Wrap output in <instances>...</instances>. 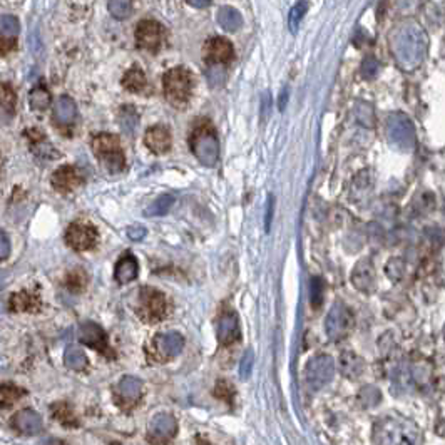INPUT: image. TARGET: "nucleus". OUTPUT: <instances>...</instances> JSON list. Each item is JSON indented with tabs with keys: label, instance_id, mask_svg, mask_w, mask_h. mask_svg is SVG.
<instances>
[{
	"label": "nucleus",
	"instance_id": "nucleus-21",
	"mask_svg": "<svg viewBox=\"0 0 445 445\" xmlns=\"http://www.w3.org/2000/svg\"><path fill=\"white\" fill-rule=\"evenodd\" d=\"M12 425L19 432L32 435V433H37L40 431L42 422L40 417L37 416L36 412H32V410H22V412H19L17 416L14 417Z\"/></svg>",
	"mask_w": 445,
	"mask_h": 445
},
{
	"label": "nucleus",
	"instance_id": "nucleus-7",
	"mask_svg": "<svg viewBox=\"0 0 445 445\" xmlns=\"http://www.w3.org/2000/svg\"><path fill=\"white\" fill-rule=\"evenodd\" d=\"M353 326V315L347 306L337 303L332 308L325 322V330L332 340H341L350 333Z\"/></svg>",
	"mask_w": 445,
	"mask_h": 445
},
{
	"label": "nucleus",
	"instance_id": "nucleus-45",
	"mask_svg": "<svg viewBox=\"0 0 445 445\" xmlns=\"http://www.w3.org/2000/svg\"><path fill=\"white\" fill-rule=\"evenodd\" d=\"M191 7H196V9H204V7H209L211 5V2H204V0H200V2H196V0H191V2H188Z\"/></svg>",
	"mask_w": 445,
	"mask_h": 445
},
{
	"label": "nucleus",
	"instance_id": "nucleus-38",
	"mask_svg": "<svg viewBox=\"0 0 445 445\" xmlns=\"http://www.w3.org/2000/svg\"><path fill=\"white\" fill-rule=\"evenodd\" d=\"M84 285H86V276H84L82 272H74L69 278H67V287H69L72 291L82 290Z\"/></svg>",
	"mask_w": 445,
	"mask_h": 445
},
{
	"label": "nucleus",
	"instance_id": "nucleus-34",
	"mask_svg": "<svg viewBox=\"0 0 445 445\" xmlns=\"http://www.w3.org/2000/svg\"><path fill=\"white\" fill-rule=\"evenodd\" d=\"M174 203V197L171 195H163L151 203V206L144 211V215L147 216H165L167 211H169L171 206Z\"/></svg>",
	"mask_w": 445,
	"mask_h": 445
},
{
	"label": "nucleus",
	"instance_id": "nucleus-2",
	"mask_svg": "<svg viewBox=\"0 0 445 445\" xmlns=\"http://www.w3.org/2000/svg\"><path fill=\"white\" fill-rule=\"evenodd\" d=\"M195 79L186 67H174L165 74V94L169 104L182 109L188 106L193 94Z\"/></svg>",
	"mask_w": 445,
	"mask_h": 445
},
{
	"label": "nucleus",
	"instance_id": "nucleus-12",
	"mask_svg": "<svg viewBox=\"0 0 445 445\" xmlns=\"http://www.w3.org/2000/svg\"><path fill=\"white\" fill-rule=\"evenodd\" d=\"M182 347H184V338H182L180 333L171 332L165 335H158L153 340L154 359L159 360V362H166V360L180 355Z\"/></svg>",
	"mask_w": 445,
	"mask_h": 445
},
{
	"label": "nucleus",
	"instance_id": "nucleus-10",
	"mask_svg": "<svg viewBox=\"0 0 445 445\" xmlns=\"http://www.w3.org/2000/svg\"><path fill=\"white\" fill-rule=\"evenodd\" d=\"M79 341L87 347L97 350L99 353L108 357H114L108 344V337H106V332L97 325V323L86 322L79 326Z\"/></svg>",
	"mask_w": 445,
	"mask_h": 445
},
{
	"label": "nucleus",
	"instance_id": "nucleus-42",
	"mask_svg": "<svg viewBox=\"0 0 445 445\" xmlns=\"http://www.w3.org/2000/svg\"><path fill=\"white\" fill-rule=\"evenodd\" d=\"M128 237L132 241H141V239L146 237V230L143 226H131L128 230Z\"/></svg>",
	"mask_w": 445,
	"mask_h": 445
},
{
	"label": "nucleus",
	"instance_id": "nucleus-25",
	"mask_svg": "<svg viewBox=\"0 0 445 445\" xmlns=\"http://www.w3.org/2000/svg\"><path fill=\"white\" fill-rule=\"evenodd\" d=\"M117 123H119L121 129L125 132V134H134L136 128H138V123H139V116H138V111H136L132 106L125 104L121 108L119 111V119H117Z\"/></svg>",
	"mask_w": 445,
	"mask_h": 445
},
{
	"label": "nucleus",
	"instance_id": "nucleus-14",
	"mask_svg": "<svg viewBox=\"0 0 445 445\" xmlns=\"http://www.w3.org/2000/svg\"><path fill=\"white\" fill-rule=\"evenodd\" d=\"M141 392H143V382L136 376H124L117 385L116 395L117 404L123 409L125 407H134L136 402L141 398Z\"/></svg>",
	"mask_w": 445,
	"mask_h": 445
},
{
	"label": "nucleus",
	"instance_id": "nucleus-33",
	"mask_svg": "<svg viewBox=\"0 0 445 445\" xmlns=\"http://www.w3.org/2000/svg\"><path fill=\"white\" fill-rule=\"evenodd\" d=\"M21 32V25L14 15H0V37L2 39H15Z\"/></svg>",
	"mask_w": 445,
	"mask_h": 445
},
{
	"label": "nucleus",
	"instance_id": "nucleus-15",
	"mask_svg": "<svg viewBox=\"0 0 445 445\" xmlns=\"http://www.w3.org/2000/svg\"><path fill=\"white\" fill-rule=\"evenodd\" d=\"M176 432V422L169 416H158L151 424L149 442L153 445H165L169 442L171 437Z\"/></svg>",
	"mask_w": 445,
	"mask_h": 445
},
{
	"label": "nucleus",
	"instance_id": "nucleus-4",
	"mask_svg": "<svg viewBox=\"0 0 445 445\" xmlns=\"http://www.w3.org/2000/svg\"><path fill=\"white\" fill-rule=\"evenodd\" d=\"M93 151L111 173H119L124 169V153L117 136L106 134V132L96 134L93 138Z\"/></svg>",
	"mask_w": 445,
	"mask_h": 445
},
{
	"label": "nucleus",
	"instance_id": "nucleus-11",
	"mask_svg": "<svg viewBox=\"0 0 445 445\" xmlns=\"http://www.w3.org/2000/svg\"><path fill=\"white\" fill-rule=\"evenodd\" d=\"M234 57V49L228 39L223 37H213L204 44V59L209 66H224L231 62Z\"/></svg>",
	"mask_w": 445,
	"mask_h": 445
},
{
	"label": "nucleus",
	"instance_id": "nucleus-23",
	"mask_svg": "<svg viewBox=\"0 0 445 445\" xmlns=\"http://www.w3.org/2000/svg\"><path fill=\"white\" fill-rule=\"evenodd\" d=\"M374 269H372V266L368 263H360L359 268L353 272V276H352V281L353 285H355L359 290H363V291H370L372 288H374L375 281H374Z\"/></svg>",
	"mask_w": 445,
	"mask_h": 445
},
{
	"label": "nucleus",
	"instance_id": "nucleus-27",
	"mask_svg": "<svg viewBox=\"0 0 445 445\" xmlns=\"http://www.w3.org/2000/svg\"><path fill=\"white\" fill-rule=\"evenodd\" d=\"M340 368L341 374L350 376V378H357L363 370V363L355 353H344L340 359Z\"/></svg>",
	"mask_w": 445,
	"mask_h": 445
},
{
	"label": "nucleus",
	"instance_id": "nucleus-13",
	"mask_svg": "<svg viewBox=\"0 0 445 445\" xmlns=\"http://www.w3.org/2000/svg\"><path fill=\"white\" fill-rule=\"evenodd\" d=\"M52 186L59 193H71L84 182V176L81 171L74 166H62L52 174Z\"/></svg>",
	"mask_w": 445,
	"mask_h": 445
},
{
	"label": "nucleus",
	"instance_id": "nucleus-9",
	"mask_svg": "<svg viewBox=\"0 0 445 445\" xmlns=\"http://www.w3.org/2000/svg\"><path fill=\"white\" fill-rule=\"evenodd\" d=\"M97 230L91 224L74 223L71 224L69 230L66 233V241L72 250L75 251H86L96 246L97 243Z\"/></svg>",
	"mask_w": 445,
	"mask_h": 445
},
{
	"label": "nucleus",
	"instance_id": "nucleus-17",
	"mask_svg": "<svg viewBox=\"0 0 445 445\" xmlns=\"http://www.w3.org/2000/svg\"><path fill=\"white\" fill-rule=\"evenodd\" d=\"M218 340L219 344L231 345L239 340V322L233 311H226L218 320Z\"/></svg>",
	"mask_w": 445,
	"mask_h": 445
},
{
	"label": "nucleus",
	"instance_id": "nucleus-28",
	"mask_svg": "<svg viewBox=\"0 0 445 445\" xmlns=\"http://www.w3.org/2000/svg\"><path fill=\"white\" fill-rule=\"evenodd\" d=\"M27 138L30 139V144L36 149V153L42 156V158H52V156H57L54 147L47 143L40 131H27Z\"/></svg>",
	"mask_w": 445,
	"mask_h": 445
},
{
	"label": "nucleus",
	"instance_id": "nucleus-31",
	"mask_svg": "<svg viewBox=\"0 0 445 445\" xmlns=\"http://www.w3.org/2000/svg\"><path fill=\"white\" fill-rule=\"evenodd\" d=\"M29 104L34 111H45V109L51 106V94L47 93V89H45V87H42V86L34 87V89L30 91Z\"/></svg>",
	"mask_w": 445,
	"mask_h": 445
},
{
	"label": "nucleus",
	"instance_id": "nucleus-41",
	"mask_svg": "<svg viewBox=\"0 0 445 445\" xmlns=\"http://www.w3.org/2000/svg\"><path fill=\"white\" fill-rule=\"evenodd\" d=\"M251 367H253V353L248 352L245 357H243L241 367H239V372H241L243 376H248L251 372Z\"/></svg>",
	"mask_w": 445,
	"mask_h": 445
},
{
	"label": "nucleus",
	"instance_id": "nucleus-47",
	"mask_svg": "<svg viewBox=\"0 0 445 445\" xmlns=\"http://www.w3.org/2000/svg\"><path fill=\"white\" fill-rule=\"evenodd\" d=\"M47 445H66L64 442H49Z\"/></svg>",
	"mask_w": 445,
	"mask_h": 445
},
{
	"label": "nucleus",
	"instance_id": "nucleus-26",
	"mask_svg": "<svg viewBox=\"0 0 445 445\" xmlns=\"http://www.w3.org/2000/svg\"><path fill=\"white\" fill-rule=\"evenodd\" d=\"M218 22L224 30H228V32H234V30L241 27L243 19L238 10L231 9V7H223V9L218 12Z\"/></svg>",
	"mask_w": 445,
	"mask_h": 445
},
{
	"label": "nucleus",
	"instance_id": "nucleus-39",
	"mask_svg": "<svg viewBox=\"0 0 445 445\" xmlns=\"http://www.w3.org/2000/svg\"><path fill=\"white\" fill-rule=\"evenodd\" d=\"M322 291H323V285L320 278H315L311 281V303H313L315 306H320L322 303Z\"/></svg>",
	"mask_w": 445,
	"mask_h": 445
},
{
	"label": "nucleus",
	"instance_id": "nucleus-24",
	"mask_svg": "<svg viewBox=\"0 0 445 445\" xmlns=\"http://www.w3.org/2000/svg\"><path fill=\"white\" fill-rule=\"evenodd\" d=\"M123 87L131 91V93H143L146 89V75H144V72L138 66H134L124 74Z\"/></svg>",
	"mask_w": 445,
	"mask_h": 445
},
{
	"label": "nucleus",
	"instance_id": "nucleus-3",
	"mask_svg": "<svg viewBox=\"0 0 445 445\" xmlns=\"http://www.w3.org/2000/svg\"><path fill=\"white\" fill-rule=\"evenodd\" d=\"M189 144H191L193 153H195L201 165L213 167L218 163L219 143L218 138H216L215 129L206 121L196 125L191 134V139H189Z\"/></svg>",
	"mask_w": 445,
	"mask_h": 445
},
{
	"label": "nucleus",
	"instance_id": "nucleus-32",
	"mask_svg": "<svg viewBox=\"0 0 445 445\" xmlns=\"http://www.w3.org/2000/svg\"><path fill=\"white\" fill-rule=\"evenodd\" d=\"M52 413H54L56 420H59L60 424L66 425V427H75L77 425V418H75L74 412L67 404L64 402H59V404L52 405Z\"/></svg>",
	"mask_w": 445,
	"mask_h": 445
},
{
	"label": "nucleus",
	"instance_id": "nucleus-36",
	"mask_svg": "<svg viewBox=\"0 0 445 445\" xmlns=\"http://www.w3.org/2000/svg\"><path fill=\"white\" fill-rule=\"evenodd\" d=\"M308 7H310V3L308 2H298L291 7L290 19H288V25H290V30L293 34H295L296 29L300 27V22H302V19L305 17Z\"/></svg>",
	"mask_w": 445,
	"mask_h": 445
},
{
	"label": "nucleus",
	"instance_id": "nucleus-44",
	"mask_svg": "<svg viewBox=\"0 0 445 445\" xmlns=\"http://www.w3.org/2000/svg\"><path fill=\"white\" fill-rule=\"evenodd\" d=\"M15 47V39H0V52L7 54Z\"/></svg>",
	"mask_w": 445,
	"mask_h": 445
},
{
	"label": "nucleus",
	"instance_id": "nucleus-35",
	"mask_svg": "<svg viewBox=\"0 0 445 445\" xmlns=\"http://www.w3.org/2000/svg\"><path fill=\"white\" fill-rule=\"evenodd\" d=\"M108 9L114 19L124 21L132 14V2H129V0H111L108 3Z\"/></svg>",
	"mask_w": 445,
	"mask_h": 445
},
{
	"label": "nucleus",
	"instance_id": "nucleus-40",
	"mask_svg": "<svg viewBox=\"0 0 445 445\" xmlns=\"http://www.w3.org/2000/svg\"><path fill=\"white\" fill-rule=\"evenodd\" d=\"M10 254V241L5 233H0V261L7 260Z\"/></svg>",
	"mask_w": 445,
	"mask_h": 445
},
{
	"label": "nucleus",
	"instance_id": "nucleus-20",
	"mask_svg": "<svg viewBox=\"0 0 445 445\" xmlns=\"http://www.w3.org/2000/svg\"><path fill=\"white\" fill-rule=\"evenodd\" d=\"M138 272H139V266H138V261H136V258L132 256V254H124V256L117 261L114 276H116L117 283L125 285V283H131V281L138 276Z\"/></svg>",
	"mask_w": 445,
	"mask_h": 445
},
{
	"label": "nucleus",
	"instance_id": "nucleus-22",
	"mask_svg": "<svg viewBox=\"0 0 445 445\" xmlns=\"http://www.w3.org/2000/svg\"><path fill=\"white\" fill-rule=\"evenodd\" d=\"M15 104H17V96L9 84L0 82V117L2 119H10L15 112Z\"/></svg>",
	"mask_w": 445,
	"mask_h": 445
},
{
	"label": "nucleus",
	"instance_id": "nucleus-1",
	"mask_svg": "<svg viewBox=\"0 0 445 445\" xmlns=\"http://www.w3.org/2000/svg\"><path fill=\"white\" fill-rule=\"evenodd\" d=\"M376 445H422L420 427L410 418L400 416H383L374 425Z\"/></svg>",
	"mask_w": 445,
	"mask_h": 445
},
{
	"label": "nucleus",
	"instance_id": "nucleus-43",
	"mask_svg": "<svg viewBox=\"0 0 445 445\" xmlns=\"http://www.w3.org/2000/svg\"><path fill=\"white\" fill-rule=\"evenodd\" d=\"M231 390L233 389H231L226 382H218V385H216V397H221V398H224V400H226L228 395L231 394Z\"/></svg>",
	"mask_w": 445,
	"mask_h": 445
},
{
	"label": "nucleus",
	"instance_id": "nucleus-30",
	"mask_svg": "<svg viewBox=\"0 0 445 445\" xmlns=\"http://www.w3.org/2000/svg\"><path fill=\"white\" fill-rule=\"evenodd\" d=\"M64 363L75 372H81L87 367V357L81 348L69 347L64 353Z\"/></svg>",
	"mask_w": 445,
	"mask_h": 445
},
{
	"label": "nucleus",
	"instance_id": "nucleus-8",
	"mask_svg": "<svg viewBox=\"0 0 445 445\" xmlns=\"http://www.w3.org/2000/svg\"><path fill=\"white\" fill-rule=\"evenodd\" d=\"M165 39V29L156 21H143L139 22L136 30V42L138 47L149 52H158Z\"/></svg>",
	"mask_w": 445,
	"mask_h": 445
},
{
	"label": "nucleus",
	"instance_id": "nucleus-18",
	"mask_svg": "<svg viewBox=\"0 0 445 445\" xmlns=\"http://www.w3.org/2000/svg\"><path fill=\"white\" fill-rule=\"evenodd\" d=\"M75 117H77V108L75 102L71 97L62 96L56 101L54 104V121L59 125H71L74 124Z\"/></svg>",
	"mask_w": 445,
	"mask_h": 445
},
{
	"label": "nucleus",
	"instance_id": "nucleus-16",
	"mask_svg": "<svg viewBox=\"0 0 445 445\" xmlns=\"http://www.w3.org/2000/svg\"><path fill=\"white\" fill-rule=\"evenodd\" d=\"M144 144L154 154H165L171 147V132L165 125H153L146 131Z\"/></svg>",
	"mask_w": 445,
	"mask_h": 445
},
{
	"label": "nucleus",
	"instance_id": "nucleus-29",
	"mask_svg": "<svg viewBox=\"0 0 445 445\" xmlns=\"http://www.w3.org/2000/svg\"><path fill=\"white\" fill-rule=\"evenodd\" d=\"M25 392L10 383H0V409H9L19 398L24 397Z\"/></svg>",
	"mask_w": 445,
	"mask_h": 445
},
{
	"label": "nucleus",
	"instance_id": "nucleus-46",
	"mask_svg": "<svg viewBox=\"0 0 445 445\" xmlns=\"http://www.w3.org/2000/svg\"><path fill=\"white\" fill-rule=\"evenodd\" d=\"M5 283H7V273L0 269V290H2V288L5 287Z\"/></svg>",
	"mask_w": 445,
	"mask_h": 445
},
{
	"label": "nucleus",
	"instance_id": "nucleus-6",
	"mask_svg": "<svg viewBox=\"0 0 445 445\" xmlns=\"http://www.w3.org/2000/svg\"><path fill=\"white\" fill-rule=\"evenodd\" d=\"M335 375V362L332 357L318 355L306 363L305 382L310 390H320L332 382Z\"/></svg>",
	"mask_w": 445,
	"mask_h": 445
},
{
	"label": "nucleus",
	"instance_id": "nucleus-19",
	"mask_svg": "<svg viewBox=\"0 0 445 445\" xmlns=\"http://www.w3.org/2000/svg\"><path fill=\"white\" fill-rule=\"evenodd\" d=\"M9 305L12 311H32L34 313L40 310V298L36 293L17 291L10 296Z\"/></svg>",
	"mask_w": 445,
	"mask_h": 445
},
{
	"label": "nucleus",
	"instance_id": "nucleus-5",
	"mask_svg": "<svg viewBox=\"0 0 445 445\" xmlns=\"http://www.w3.org/2000/svg\"><path fill=\"white\" fill-rule=\"evenodd\" d=\"M136 311L141 320L147 323H158L167 317V302L161 291L151 287H143L138 293Z\"/></svg>",
	"mask_w": 445,
	"mask_h": 445
},
{
	"label": "nucleus",
	"instance_id": "nucleus-48",
	"mask_svg": "<svg viewBox=\"0 0 445 445\" xmlns=\"http://www.w3.org/2000/svg\"><path fill=\"white\" fill-rule=\"evenodd\" d=\"M0 174H2V156H0Z\"/></svg>",
	"mask_w": 445,
	"mask_h": 445
},
{
	"label": "nucleus",
	"instance_id": "nucleus-37",
	"mask_svg": "<svg viewBox=\"0 0 445 445\" xmlns=\"http://www.w3.org/2000/svg\"><path fill=\"white\" fill-rule=\"evenodd\" d=\"M208 79L211 86H221L224 81V69L221 66H209Z\"/></svg>",
	"mask_w": 445,
	"mask_h": 445
}]
</instances>
